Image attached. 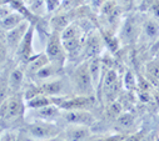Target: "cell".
I'll return each mask as SVG.
<instances>
[{
    "instance_id": "obj_1",
    "label": "cell",
    "mask_w": 159,
    "mask_h": 141,
    "mask_svg": "<svg viewBox=\"0 0 159 141\" xmlns=\"http://www.w3.org/2000/svg\"><path fill=\"white\" fill-rule=\"evenodd\" d=\"M73 84L78 92H80L82 96H92L94 91V85L89 74V65L88 62L80 65L74 73L73 76Z\"/></svg>"
},
{
    "instance_id": "obj_2",
    "label": "cell",
    "mask_w": 159,
    "mask_h": 141,
    "mask_svg": "<svg viewBox=\"0 0 159 141\" xmlns=\"http://www.w3.org/2000/svg\"><path fill=\"white\" fill-rule=\"evenodd\" d=\"M140 32H142V24H140L138 16L137 15H130L125 20V23L122 28L120 39L125 44L135 43L139 39Z\"/></svg>"
},
{
    "instance_id": "obj_3",
    "label": "cell",
    "mask_w": 159,
    "mask_h": 141,
    "mask_svg": "<svg viewBox=\"0 0 159 141\" xmlns=\"http://www.w3.org/2000/svg\"><path fill=\"white\" fill-rule=\"evenodd\" d=\"M23 114V102L18 97H11L5 101L0 108V119L2 120H13L19 118Z\"/></svg>"
},
{
    "instance_id": "obj_4",
    "label": "cell",
    "mask_w": 159,
    "mask_h": 141,
    "mask_svg": "<svg viewBox=\"0 0 159 141\" xmlns=\"http://www.w3.org/2000/svg\"><path fill=\"white\" fill-rule=\"evenodd\" d=\"M61 118L64 119L65 122L78 125V126H88L95 121L94 116L90 113L84 110H70V111L63 113Z\"/></svg>"
},
{
    "instance_id": "obj_5",
    "label": "cell",
    "mask_w": 159,
    "mask_h": 141,
    "mask_svg": "<svg viewBox=\"0 0 159 141\" xmlns=\"http://www.w3.org/2000/svg\"><path fill=\"white\" fill-rule=\"evenodd\" d=\"M28 131L31 136L36 139H52L58 135L59 130L53 124H45V122H35L30 124L28 126Z\"/></svg>"
},
{
    "instance_id": "obj_6",
    "label": "cell",
    "mask_w": 159,
    "mask_h": 141,
    "mask_svg": "<svg viewBox=\"0 0 159 141\" xmlns=\"http://www.w3.org/2000/svg\"><path fill=\"white\" fill-rule=\"evenodd\" d=\"M93 105V97L92 96H78V97H73L65 101H61L59 104V108L64 109L66 111L70 110H84L85 108H89Z\"/></svg>"
},
{
    "instance_id": "obj_7",
    "label": "cell",
    "mask_w": 159,
    "mask_h": 141,
    "mask_svg": "<svg viewBox=\"0 0 159 141\" xmlns=\"http://www.w3.org/2000/svg\"><path fill=\"white\" fill-rule=\"evenodd\" d=\"M142 34L147 40L154 43L159 39V23L153 18H145L142 23Z\"/></svg>"
},
{
    "instance_id": "obj_8",
    "label": "cell",
    "mask_w": 159,
    "mask_h": 141,
    "mask_svg": "<svg viewBox=\"0 0 159 141\" xmlns=\"http://www.w3.org/2000/svg\"><path fill=\"white\" fill-rule=\"evenodd\" d=\"M145 75L147 80L152 86L159 89V59L155 58L147 62L145 65Z\"/></svg>"
},
{
    "instance_id": "obj_9",
    "label": "cell",
    "mask_w": 159,
    "mask_h": 141,
    "mask_svg": "<svg viewBox=\"0 0 159 141\" xmlns=\"http://www.w3.org/2000/svg\"><path fill=\"white\" fill-rule=\"evenodd\" d=\"M26 29H28V24L26 23H21L19 26L11 29L8 34V44L11 48H18L19 44L21 43L23 38L26 34Z\"/></svg>"
},
{
    "instance_id": "obj_10",
    "label": "cell",
    "mask_w": 159,
    "mask_h": 141,
    "mask_svg": "<svg viewBox=\"0 0 159 141\" xmlns=\"http://www.w3.org/2000/svg\"><path fill=\"white\" fill-rule=\"evenodd\" d=\"M31 38H33V26L29 28L25 36L23 38L21 43L18 46V56L24 61H30L29 55H30V48H31Z\"/></svg>"
},
{
    "instance_id": "obj_11",
    "label": "cell",
    "mask_w": 159,
    "mask_h": 141,
    "mask_svg": "<svg viewBox=\"0 0 159 141\" xmlns=\"http://www.w3.org/2000/svg\"><path fill=\"white\" fill-rule=\"evenodd\" d=\"M45 55L52 61H55L60 58V55H61V44H60V36H58L57 34L52 35V38L48 43V46H47V54Z\"/></svg>"
},
{
    "instance_id": "obj_12",
    "label": "cell",
    "mask_w": 159,
    "mask_h": 141,
    "mask_svg": "<svg viewBox=\"0 0 159 141\" xmlns=\"http://www.w3.org/2000/svg\"><path fill=\"white\" fill-rule=\"evenodd\" d=\"M63 91V81L61 80H55V81H50V83H45L43 84L40 88L36 89V94L38 95H59Z\"/></svg>"
},
{
    "instance_id": "obj_13",
    "label": "cell",
    "mask_w": 159,
    "mask_h": 141,
    "mask_svg": "<svg viewBox=\"0 0 159 141\" xmlns=\"http://www.w3.org/2000/svg\"><path fill=\"white\" fill-rule=\"evenodd\" d=\"M90 131L87 126H78L74 125L70 127L66 132V139L68 141H84L89 136Z\"/></svg>"
},
{
    "instance_id": "obj_14",
    "label": "cell",
    "mask_w": 159,
    "mask_h": 141,
    "mask_svg": "<svg viewBox=\"0 0 159 141\" xmlns=\"http://www.w3.org/2000/svg\"><path fill=\"white\" fill-rule=\"evenodd\" d=\"M100 49H102V41H100V39L97 36V35H93V36L89 38V40L87 43V49H85L87 58H89V59L97 58V55L99 54Z\"/></svg>"
},
{
    "instance_id": "obj_15",
    "label": "cell",
    "mask_w": 159,
    "mask_h": 141,
    "mask_svg": "<svg viewBox=\"0 0 159 141\" xmlns=\"http://www.w3.org/2000/svg\"><path fill=\"white\" fill-rule=\"evenodd\" d=\"M89 65V74L93 81L94 88L98 86V83L100 80V71H102V61L99 58H94L90 60V62H88Z\"/></svg>"
},
{
    "instance_id": "obj_16",
    "label": "cell",
    "mask_w": 159,
    "mask_h": 141,
    "mask_svg": "<svg viewBox=\"0 0 159 141\" xmlns=\"http://www.w3.org/2000/svg\"><path fill=\"white\" fill-rule=\"evenodd\" d=\"M48 58H47V55H40V56H36L34 60H31V61H29V65H28V70L31 73V74H36L39 70H40L42 67H44L47 64H49L48 62Z\"/></svg>"
},
{
    "instance_id": "obj_17",
    "label": "cell",
    "mask_w": 159,
    "mask_h": 141,
    "mask_svg": "<svg viewBox=\"0 0 159 141\" xmlns=\"http://www.w3.org/2000/svg\"><path fill=\"white\" fill-rule=\"evenodd\" d=\"M50 104H52V101L49 97L43 96V95H38V96H35L28 101V106L33 108V109H40L44 106H49Z\"/></svg>"
},
{
    "instance_id": "obj_18",
    "label": "cell",
    "mask_w": 159,
    "mask_h": 141,
    "mask_svg": "<svg viewBox=\"0 0 159 141\" xmlns=\"http://www.w3.org/2000/svg\"><path fill=\"white\" fill-rule=\"evenodd\" d=\"M69 21H70V19H69V16L68 15H65V14H59V15H55L54 18H53V20H52V24H53V26H54V29L57 30V31H64L68 26H69Z\"/></svg>"
},
{
    "instance_id": "obj_19",
    "label": "cell",
    "mask_w": 159,
    "mask_h": 141,
    "mask_svg": "<svg viewBox=\"0 0 159 141\" xmlns=\"http://www.w3.org/2000/svg\"><path fill=\"white\" fill-rule=\"evenodd\" d=\"M58 114H59V109L57 106H53V105H49V106H44V108L38 109V116L42 118V119H45V120L53 119Z\"/></svg>"
},
{
    "instance_id": "obj_20",
    "label": "cell",
    "mask_w": 159,
    "mask_h": 141,
    "mask_svg": "<svg viewBox=\"0 0 159 141\" xmlns=\"http://www.w3.org/2000/svg\"><path fill=\"white\" fill-rule=\"evenodd\" d=\"M24 79V73L21 69H15L10 75V80H9V85L13 90H18L23 83Z\"/></svg>"
},
{
    "instance_id": "obj_21",
    "label": "cell",
    "mask_w": 159,
    "mask_h": 141,
    "mask_svg": "<svg viewBox=\"0 0 159 141\" xmlns=\"http://www.w3.org/2000/svg\"><path fill=\"white\" fill-rule=\"evenodd\" d=\"M23 21V16L20 14H13V15H9L7 16L4 20H3V26L5 29H14L16 26H19Z\"/></svg>"
},
{
    "instance_id": "obj_22",
    "label": "cell",
    "mask_w": 159,
    "mask_h": 141,
    "mask_svg": "<svg viewBox=\"0 0 159 141\" xmlns=\"http://www.w3.org/2000/svg\"><path fill=\"white\" fill-rule=\"evenodd\" d=\"M54 73H55V66H54L53 62H50V64H47L44 67H42L40 70H39V71L35 74V76H36V79L44 80V79L50 78Z\"/></svg>"
},
{
    "instance_id": "obj_23",
    "label": "cell",
    "mask_w": 159,
    "mask_h": 141,
    "mask_svg": "<svg viewBox=\"0 0 159 141\" xmlns=\"http://www.w3.org/2000/svg\"><path fill=\"white\" fill-rule=\"evenodd\" d=\"M60 39L63 41L65 40H71V39H78V29L74 25H69L63 32H61V36Z\"/></svg>"
},
{
    "instance_id": "obj_24",
    "label": "cell",
    "mask_w": 159,
    "mask_h": 141,
    "mask_svg": "<svg viewBox=\"0 0 159 141\" xmlns=\"http://www.w3.org/2000/svg\"><path fill=\"white\" fill-rule=\"evenodd\" d=\"M148 8V13H150V18L159 21V2H145Z\"/></svg>"
},
{
    "instance_id": "obj_25",
    "label": "cell",
    "mask_w": 159,
    "mask_h": 141,
    "mask_svg": "<svg viewBox=\"0 0 159 141\" xmlns=\"http://www.w3.org/2000/svg\"><path fill=\"white\" fill-rule=\"evenodd\" d=\"M118 124L120 125L123 129H129V127L133 126V124H134V119H133L132 115L125 114V115L119 116V119H118Z\"/></svg>"
},
{
    "instance_id": "obj_26",
    "label": "cell",
    "mask_w": 159,
    "mask_h": 141,
    "mask_svg": "<svg viewBox=\"0 0 159 141\" xmlns=\"http://www.w3.org/2000/svg\"><path fill=\"white\" fill-rule=\"evenodd\" d=\"M124 84L127 86V89L129 90H134L137 88V80H135V76L133 74V71H128L125 73V76H124Z\"/></svg>"
},
{
    "instance_id": "obj_27",
    "label": "cell",
    "mask_w": 159,
    "mask_h": 141,
    "mask_svg": "<svg viewBox=\"0 0 159 141\" xmlns=\"http://www.w3.org/2000/svg\"><path fill=\"white\" fill-rule=\"evenodd\" d=\"M63 46L68 51H74L79 46V39H71V40H65L63 41Z\"/></svg>"
},
{
    "instance_id": "obj_28",
    "label": "cell",
    "mask_w": 159,
    "mask_h": 141,
    "mask_svg": "<svg viewBox=\"0 0 159 141\" xmlns=\"http://www.w3.org/2000/svg\"><path fill=\"white\" fill-rule=\"evenodd\" d=\"M104 39H105V41H107V44H108V46L110 48V50H111V51H115V50L118 49V40L113 39V38L110 36V35L108 36L107 34L104 35Z\"/></svg>"
},
{
    "instance_id": "obj_29",
    "label": "cell",
    "mask_w": 159,
    "mask_h": 141,
    "mask_svg": "<svg viewBox=\"0 0 159 141\" xmlns=\"http://www.w3.org/2000/svg\"><path fill=\"white\" fill-rule=\"evenodd\" d=\"M143 136H144V134L140 131V132L129 135V136L125 139V141H143Z\"/></svg>"
},
{
    "instance_id": "obj_30",
    "label": "cell",
    "mask_w": 159,
    "mask_h": 141,
    "mask_svg": "<svg viewBox=\"0 0 159 141\" xmlns=\"http://www.w3.org/2000/svg\"><path fill=\"white\" fill-rule=\"evenodd\" d=\"M47 6H48V10L49 11H52V10H54L55 8H58L59 6V2H47Z\"/></svg>"
},
{
    "instance_id": "obj_31",
    "label": "cell",
    "mask_w": 159,
    "mask_h": 141,
    "mask_svg": "<svg viewBox=\"0 0 159 141\" xmlns=\"http://www.w3.org/2000/svg\"><path fill=\"white\" fill-rule=\"evenodd\" d=\"M7 90L4 89V88H0V102H2L3 100H4V97H5V95H7V92H5Z\"/></svg>"
},
{
    "instance_id": "obj_32",
    "label": "cell",
    "mask_w": 159,
    "mask_h": 141,
    "mask_svg": "<svg viewBox=\"0 0 159 141\" xmlns=\"http://www.w3.org/2000/svg\"><path fill=\"white\" fill-rule=\"evenodd\" d=\"M5 141H15V140H14V139H13V137H9V139H7V140H5Z\"/></svg>"
},
{
    "instance_id": "obj_33",
    "label": "cell",
    "mask_w": 159,
    "mask_h": 141,
    "mask_svg": "<svg viewBox=\"0 0 159 141\" xmlns=\"http://www.w3.org/2000/svg\"><path fill=\"white\" fill-rule=\"evenodd\" d=\"M157 141H159V139H158V140H157Z\"/></svg>"
}]
</instances>
